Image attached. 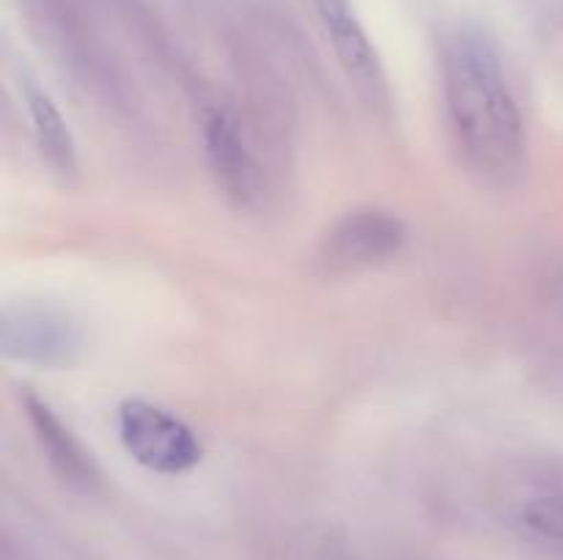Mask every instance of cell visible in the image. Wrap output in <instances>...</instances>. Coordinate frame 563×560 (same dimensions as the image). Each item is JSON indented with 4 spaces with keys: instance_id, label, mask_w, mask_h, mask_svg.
Wrapping results in <instances>:
<instances>
[{
    "instance_id": "cell-1",
    "label": "cell",
    "mask_w": 563,
    "mask_h": 560,
    "mask_svg": "<svg viewBox=\"0 0 563 560\" xmlns=\"http://www.w3.org/2000/svg\"><path fill=\"white\" fill-rule=\"evenodd\" d=\"M440 75L462 163L484 181L515 179L526 159V124L493 38L482 27H456L443 42Z\"/></svg>"
},
{
    "instance_id": "cell-2",
    "label": "cell",
    "mask_w": 563,
    "mask_h": 560,
    "mask_svg": "<svg viewBox=\"0 0 563 560\" xmlns=\"http://www.w3.org/2000/svg\"><path fill=\"white\" fill-rule=\"evenodd\" d=\"M407 245V225L383 206H357L339 214L322 231L313 269L322 278H350L394 261Z\"/></svg>"
},
{
    "instance_id": "cell-3",
    "label": "cell",
    "mask_w": 563,
    "mask_h": 560,
    "mask_svg": "<svg viewBox=\"0 0 563 560\" xmlns=\"http://www.w3.org/2000/svg\"><path fill=\"white\" fill-rule=\"evenodd\" d=\"M86 349V327L64 305L44 300L5 302L0 311V351L5 360L36 368H66Z\"/></svg>"
},
{
    "instance_id": "cell-4",
    "label": "cell",
    "mask_w": 563,
    "mask_h": 560,
    "mask_svg": "<svg viewBox=\"0 0 563 560\" xmlns=\"http://www.w3.org/2000/svg\"><path fill=\"white\" fill-rule=\"evenodd\" d=\"M115 423L130 459L159 475H181L203 459L198 434L181 417L152 401L126 399L119 406Z\"/></svg>"
},
{
    "instance_id": "cell-5",
    "label": "cell",
    "mask_w": 563,
    "mask_h": 560,
    "mask_svg": "<svg viewBox=\"0 0 563 560\" xmlns=\"http://www.w3.org/2000/svg\"><path fill=\"white\" fill-rule=\"evenodd\" d=\"M203 154L214 181L236 209H253L262 198V173L247 148L240 121L225 104H207L201 113Z\"/></svg>"
},
{
    "instance_id": "cell-6",
    "label": "cell",
    "mask_w": 563,
    "mask_h": 560,
    "mask_svg": "<svg viewBox=\"0 0 563 560\" xmlns=\"http://www.w3.org/2000/svg\"><path fill=\"white\" fill-rule=\"evenodd\" d=\"M313 5H317L324 33H328L330 44H333L335 58H339L341 69L352 80V86L357 88V93L372 108L388 110V77H385L377 49H374L368 33L363 31L350 0H313Z\"/></svg>"
},
{
    "instance_id": "cell-7",
    "label": "cell",
    "mask_w": 563,
    "mask_h": 560,
    "mask_svg": "<svg viewBox=\"0 0 563 560\" xmlns=\"http://www.w3.org/2000/svg\"><path fill=\"white\" fill-rule=\"evenodd\" d=\"M25 412L27 421H31L33 426V434H36L38 448L47 456L49 467H53L66 483H71V486H91V483L97 481V464H93L91 456L82 450V445L77 443L75 434H71L69 428L60 423V417L49 410L47 401L27 393Z\"/></svg>"
},
{
    "instance_id": "cell-8",
    "label": "cell",
    "mask_w": 563,
    "mask_h": 560,
    "mask_svg": "<svg viewBox=\"0 0 563 560\" xmlns=\"http://www.w3.org/2000/svg\"><path fill=\"white\" fill-rule=\"evenodd\" d=\"M22 97H25L27 115H31L33 135H36L38 152H42L44 163L60 176H75L77 173V146L71 137L69 124L60 115L58 104L53 102L42 86L33 80H25L22 86Z\"/></svg>"
},
{
    "instance_id": "cell-9",
    "label": "cell",
    "mask_w": 563,
    "mask_h": 560,
    "mask_svg": "<svg viewBox=\"0 0 563 560\" xmlns=\"http://www.w3.org/2000/svg\"><path fill=\"white\" fill-rule=\"evenodd\" d=\"M522 522L544 538L563 541V494H542L522 508Z\"/></svg>"
}]
</instances>
